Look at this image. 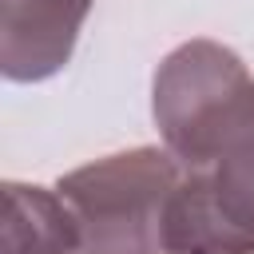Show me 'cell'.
I'll return each instance as SVG.
<instances>
[{
	"label": "cell",
	"instance_id": "cell-1",
	"mask_svg": "<svg viewBox=\"0 0 254 254\" xmlns=\"http://www.w3.org/2000/svg\"><path fill=\"white\" fill-rule=\"evenodd\" d=\"M151 115L175 163L194 171L254 131V75L230 48L187 40L155 71Z\"/></svg>",
	"mask_w": 254,
	"mask_h": 254
},
{
	"label": "cell",
	"instance_id": "cell-2",
	"mask_svg": "<svg viewBox=\"0 0 254 254\" xmlns=\"http://www.w3.org/2000/svg\"><path fill=\"white\" fill-rule=\"evenodd\" d=\"M183 183L171 151L131 147L67 171L56 190L67 202L79 254H167V210Z\"/></svg>",
	"mask_w": 254,
	"mask_h": 254
},
{
	"label": "cell",
	"instance_id": "cell-3",
	"mask_svg": "<svg viewBox=\"0 0 254 254\" xmlns=\"http://www.w3.org/2000/svg\"><path fill=\"white\" fill-rule=\"evenodd\" d=\"M167 254H254V131L183 171L167 210Z\"/></svg>",
	"mask_w": 254,
	"mask_h": 254
},
{
	"label": "cell",
	"instance_id": "cell-4",
	"mask_svg": "<svg viewBox=\"0 0 254 254\" xmlns=\"http://www.w3.org/2000/svg\"><path fill=\"white\" fill-rule=\"evenodd\" d=\"M91 0H0V71L12 83H40L64 71Z\"/></svg>",
	"mask_w": 254,
	"mask_h": 254
},
{
	"label": "cell",
	"instance_id": "cell-5",
	"mask_svg": "<svg viewBox=\"0 0 254 254\" xmlns=\"http://www.w3.org/2000/svg\"><path fill=\"white\" fill-rule=\"evenodd\" d=\"M0 254H79V230L60 190L4 183V250Z\"/></svg>",
	"mask_w": 254,
	"mask_h": 254
}]
</instances>
